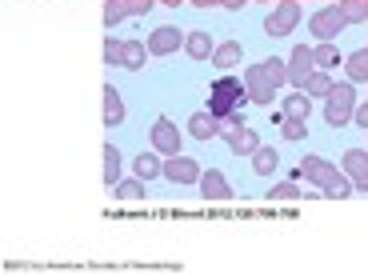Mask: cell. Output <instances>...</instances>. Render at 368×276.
<instances>
[{
	"instance_id": "cell-32",
	"label": "cell",
	"mask_w": 368,
	"mask_h": 276,
	"mask_svg": "<svg viewBox=\"0 0 368 276\" xmlns=\"http://www.w3.org/2000/svg\"><path fill=\"white\" fill-rule=\"evenodd\" d=\"M356 124L368 133V104H360V108H356Z\"/></svg>"
},
{
	"instance_id": "cell-28",
	"label": "cell",
	"mask_w": 368,
	"mask_h": 276,
	"mask_svg": "<svg viewBox=\"0 0 368 276\" xmlns=\"http://www.w3.org/2000/svg\"><path fill=\"white\" fill-rule=\"evenodd\" d=\"M260 69H264V76H268V80H273V84H284V80H288V72L280 69V60H264V65H260Z\"/></svg>"
},
{
	"instance_id": "cell-21",
	"label": "cell",
	"mask_w": 368,
	"mask_h": 276,
	"mask_svg": "<svg viewBox=\"0 0 368 276\" xmlns=\"http://www.w3.org/2000/svg\"><path fill=\"white\" fill-rule=\"evenodd\" d=\"M348 76H352V80H368V48H360V52L348 56Z\"/></svg>"
},
{
	"instance_id": "cell-14",
	"label": "cell",
	"mask_w": 368,
	"mask_h": 276,
	"mask_svg": "<svg viewBox=\"0 0 368 276\" xmlns=\"http://www.w3.org/2000/svg\"><path fill=\"white\" fill-rule=\"evenodd\" d=\"M225 140H229L236 152H256V148H260L253 128H225Z\"/></svg>"
},
{
	"instance_id": "cell-15",
	"label": "cell",
	"mask_w": 368,
	"mask_h": 276,
	"mask_svg": "<svg viewBox=\"0 0 368 276\" xmlns=\"http://www.w3.org/2000/svg\"><path fill=\"white\" fill-rule=\"evenodd\" d=\"M200 192H205V200H225L229 196V184H225L220 172H205L200 176Z\"/></svg>"
},
{
	"instance_id": "cell-1",
	"label": "cell",
	"mask_w": 368,
	"mask_h": 276,
	"mask_svg": "<svg viewBox=\"0 0 368 276\" xmlns=\"http://www.w3.org/2000/svg\"><path fill=\"white\" fill-rule=\"evenodd\" d=\"M249 100H253V96H249V84H240L236 76H220V80H212V89H208V113L220 116V120L240 124Z\"/></svg>"
},
{
	"instance_id": "cell-10",
	"label": "cell",
	"mask_w": 368,
	"mask_h": 276,
	"mask_svg": "<svg viewBox=\"0 0 368 276\" xmlns=\"http://www.w3.org/2000/svg\"><path fill=\"white\" fill-rule=\"evenodd\" d=\"M188 133L196 140H212L216 133H220V116H212V113H196L192 120H188Z\"/></svg>"
},
{
	"instance_id": "cell-26",
	"label": "cell",
	"mask_w": 368,
	"mask_h": 276,
	"mask_svg": "<svg viewBox=\"0 0 368 276\" xmlns=\"http://www.w3.org/2000/svg\"><path fill=\"white\" fill-rule=\"evenodd\" d=\"M341 12H345V21H368V0H348Z\"/></svg>"
},
{
	"instance_id": "cell-7",
	"label": "cell",
	"mask_w": 368,
	"mask_h": 276,
	"mask_svg": "<svg viewBox=\"0 0 368 276\" xmlns=\"http://www.w3.org/2000/svg\"><path fill=\"white\" fill-rule=\"evenodd\" d=\"M292 24H297V0H284V4L276 8L273 16H268L264 32H268V36H284V32H288Z\"/></svg>"
},
{
	"instance_id": "cell-29",
	"label": "cell",
	"mask_w": 368,
	"mask_h": 276,
	"mask_svg": "<svg viewBox=\"0 0 368 276\" xmlns=\"http://www.w3.org/2000/svg\"><path fill=\"white\" fill-rule=\"evenodd\" d=\"M297 196H300V188L292 181H288V184H276L273 192H268V200H297Z\"/></svg>"
},
{
	"instance_id": "cell-25",
	"label": "cell",
	"mask_w": 368,
	"mask_h": 276,
	"mask_svg": "<svg viewBox=\"0 0 368 276\" xmlns=\"http://www.w3.org/2000/svg\"><path fill=\"white\" fill-rule=\"evenodd\" d=\"M304 92H317V96H328V92H332V80H328L324 72H312V76H308V84H304Z\"/></svg>"
},
{
	"instance_id": "cell-17",
	"label": "cell",
	"mask_w": 368,
	"mask_h": 276,
	"mask_svg": "<svg viewBox=\"0 0 368 276\" xmlns=\"http://www.w3.org/2000/svg\"><path fill=\"white\" fill-rule=\"evenodd\" d=\"M104 120H108V124H120V120H124V104H120V92H116L113 84L104 89Z\"/></svg>"
},
{
	"instance_id": "cell-24",
	"label": "cell",
	"mask_w": 368,
	"mask_h": 276,
	"mask_svg": "<svg viewBox=\"0 0 368 276\" xmlns=\"http://www.w3.org/2000/svg\"><path fill=\"white\" fill-rule=\"evenodd\" d=\"M188 52H192L196 60H205L208 52H212V41H208V32H192V36H188Z\"/></svg>"
},
{
	"instance_id": "cell-2",
	"label": "cell",
	"mask_w": 368,
	"mask_h": 276,
	"mask_svg": "<svg viewBox=\"0 0 368 276\" xmlns=\"http://www.w3.org/2000/svg\"><path fill=\"white\" fill-rule=\"evenodd\" d=\"M352 100H356L352 84H332L328 104H324V120H328V124H345L348 116H352Z\"/></svg>"
},
{
	"instance_id": "cell-18",
	"label": "cell",
	"mask_w": 368,
	"mask_h": 276,
	"mask_svg": "<svg viewBox=\"0 0 368 276\" xmlns=\"http://www.w3.org/2000/svg\"><path fill=\"white\" fill-rule=\"evenodd\" d=\"M236 60H240V45H220L212 52V65L216 69H236Z\"/></svg>"
},
{
	"instance_id": "cell-12",
	"label": "cell",
	"mask_w": 368,
	"mask_h": 276,
	"mask_svg": "<svg viewBox=\"0 0 368 276\" xmlns=\"http://www.w3.org/2000/svg\"><path fill=\"white\" fill-rule=\"evenodd\" d=\"M300 176H308V181H317V184H332V168L324 164V157H304V164H300Z\"/></svg>"
},
{
	"instance_id": "cell-11",
	"label": "cell",
	"mask_w": 368,
	"mask_h": 276,
	"mask_svg": "<svg viewBox=\"0 0 368 276\" xmlns=\"http://www.w3.org/2000/svg\"><path fill=\"white\" fill-rule=\"evenodd\" d=\"M176 48H181V32H176V28H168V24H164V28H157V32H152V41H148V52H176Z\"/></svg>"
},
{
	"instance_id": "cell-19",
	"label": "cell",
	"mask_w": 368,
	"mask_h": 276,
	"mask_svg": "<svg viewBox=\"0 0 368 276\" xmlns=\"http://www.w3.org/2000/svg\"><path fill=\"white\" fill-rule=\"evenodd\" d=\"M157 172H164V164L157 161L152 152H140V157H137V176H140V181H152Z\"/></svg>"
},
{
	"instance_id": "cell-23",
	"label": "cell",
	"mask_w": 368,
	"mask_h": 276,
	"mask_svg": "<svg viewBox=\"0 0 368 276\" xmlns=\"http://www.w3.org/2000/svg\"><path fill=\"white\" fill-rule=\"evenodd\" d=\"M312 56H317V69H336V65H341V52H336L332 45L312 48Z\"/></svg>"
},
{
	"instance_id": "cell-5",
	"label": "cell",
	"mask_w": 368,
	"mask_h": 276,
	"mask_svg": "<svg viewBox=\"0 0 368 276\" xmlns=\"http://www.w3.org/2000/svg\"><path fill=\"white\" fill-rule=\"evenodd\" d=\"M345 24H348V21H345V12H341V8H324V12H317V16H312V32H317L321 41H332V36H336Z\"/></svg>"
},
{
	"instance_id": "cell-8",
	"label": "cell",
	"mask_w": 368,
	"mask_h": 276,
	"mask_svg": "<svg viewBox=\"0 0 368 276\" xmlns=\"http://www.w3.org/2000/svg\"><path fill=\"white\" fill-rule=\"evenodd\" d=\"M164 176L176 184H188V181H200V168H196V161H188V157H172V161L164 164Z\"/></svg>"
},
{
	"instance_id": "cell-22",
	"label": "cell",
	"mask_w": 368,
	"mask_h": 276,
	"mask_svg": "<svg viewBox=\"0 0 368 276\" xmlns=\"http://www.w3.org/2000/svg\"><path fill=\"white\" fill-rule=\"evenodd\" d=\"M120 176V152H116V144H104V181L116 184Z\"/></svg>"
},
{
	"instance_id": "cell-9",
	"label": "cell",
	"mask_w": 368,
	"mask_h": 276,
	"mask_svg": "<svg viewBox=\"0 0 368 276\" xmlns=\"http://www.w3.org/2000/svg\"><path fill=\"white\" fill-rule=\"evenodd\" d=\"M273 92H276V84L264 76V69L256 65V69L249 72V96H253L256 104H273Z\"/></svg>"
},
{
	"instance_id": "cell-30",
	"label": "cell",
	"mask_w": 368,
	"mask_h": 276,
	"mask_svg": "<svg viewBox=\"0 0 368 276\" xmlns=\"http://www.w3.org/2000/svg\"><path fill=\"white\" fill-rule=\"evenodd\" d=\"M116 196H120V200H140L144 192H140L137 181H124V184H116Z\"/></svg>"
},
{
	"instance_id": "cell-16",
	"label": "cell",
	"mask_w": 368,
	"mask_h": 276,
	"mask_svg": "<svg viewBox=\"0 0 368 276\" xmlns=\"http://www.w3.org/2000/svg\"><path fill=\"white\" fill-rule=\"evenodd\" d=\"M312 113V100H308V92L300 89L297 96H288V104H284V116H292V120H308Z\"/></svg>"
},
{
	"instance_id": "cell-13",
	"label": "cell",
	"mask_w": 368,
	"mask_h": 276,
	"mask_svg": "<svg viewBox=\"0 0 368 276\" xmlns=\"http://www.w3.org/2000/svg\"><path fill=\"white\" fill-rule=\"evenodd\" d=\"M345 168H348V176H356V184H368V152L365 148H348Z\"/></svg>"
},
{
	"instance_id": "cell-33",
	"label": "cell",
	"mask_w": 368,
	"mask_h": 276,
	"mask_svg": "<svg viewBox=\"0 0 368 276\" xmlns=\"http://www.w3.org/2000/svg\"><path fill=\"white\" fill-rule=\"evenodd\" d=\"M196 8H212V4H220V0H192Z\"/></svg>"
},
{
	"instance_id": "cell-34",
	"label": "cell",
	"mask_w": 368,
	"mask_h": 276,
	"mask_svg": "<svg viewBox=\"0 0 368 276\" xmlns=\"http://www.w3.org/2000/svg\"><path fill=\"white\" fill-rule=\"evenodd\" d=\"M164 4H168V8H176V4H184V0H164Z\"/></svg>"
},
{
	"instance_id": "cell-3",
	"label": "cell",
	"mask_w": 368,
	"mask_h": 276,
	"mask_svg": "<svg viewBox=\"0 0 368 276\" xmlns=\"http://www.w3.org/2000/svg\"><path fill=\"white\" fill-rule=\"evenodd\" d=\"M312 69H317L312 48L297 45V48H292V65H288V80H292L297 89H304V84H308V76H312Z\"/></svg>"
},
{
	"instance_id": "cell-31",
	"label": "cell",
	"mask_w": 368,
	"mask_h": 276,
	"mask_svg": "<svg viewBox=\"0 0 368 276\" xmlns=\"http://www.w3.org/2000/svg\"><path fill=\"white\" fill-rule=\"evenodd\" d=\"M304 124H308V120H292V116H284V137H288V140H300L304 133H308Z\"/></svg>"
},
{
	"instance_id": "cell-20",
	"label": "cell",
	"mask_w": 368,
	"mask_h": 276,
	"mask_svg": "<svg viewBox=\"0 0 368 276\" xmlns=\"http://www.w3.org/2000/svg\"><path fill=\"white\" fill-rule=\"evenodd\" d=\"M253 157H256V164H253V168L260 172V176H268V172H273L276 164H280V157H276V148H256Z\"/></svg>"
},
{
	"instance_id": "cell-6",
	"label": "cell",
	"mask_w": 368,
	"mask_h": 276,
	"mask_svg": "<svg viewBox=\"0 0 368 276\" xmlns=\"http://www.w3.org/2000/svg\"><path fill=\"white\" fill-rule=\"evenodd\" d=\"M152 144H157V148H161L164 157H176V152H181V133H176V128H172V120H157V128H152Z\"/></svg>"
},
{
	"instance_id": "cell-27",
	"label": "cell",
	"mask_w": 368,
	"mask_h": 276,
	"mask_svg": "<svg viewBox=\"0 0 368 276\" xmlns=\"http://www.w3.org/2000/svg\"><path fill=\"white\" fill-rule=\"evenodd\" d=\"M324 196H332V200H341V196H352V192H348V181L341 176V172L332 176V184H324Z\"/></svg>"
},
{
	"instance_id": "cell-4",
	"label": "cell",
	"mask_w": 368,
	"mask_h": 276,
	"mask_svg": "<svg viewBox=\"0 0 368 276\" xmlns=\"http://www.w3.org/2000/svg\"><path fill=\"white\" fill-rule=\"evenodd\" d=\"M104 52H108L113 65H124V69H140V65H144V45H137V41H124V45L108 41Z\"/></svg>"
}]
</instances>
